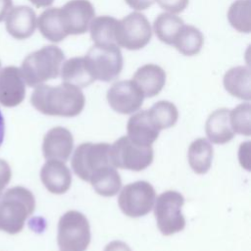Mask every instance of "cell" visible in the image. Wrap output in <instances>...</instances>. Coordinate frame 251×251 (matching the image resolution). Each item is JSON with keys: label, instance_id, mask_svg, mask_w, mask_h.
<instances>
[{"label": "cell", "instance_id": "19", "mask_svg": "<svg viewBox=\"0 0 251 251\" xmlns=\"http://www.w3.org/2000/svg\"><path fill=\"white\" fill-rule=\"evenodd\" d=\"M206 134L210 141L216 144H225L234 137L230 125L229 110L220 108L210 114L205 125Z\"/></svg>", "mask_w": 251, "mask_h": 251}, {"label": "cell", "instance_id": "7", "mask_svg": "<svg viewBox=\"0 0 251 251\" xmlns=\"http://www.w3.org/2000/svg\"><path fill=\"white\" fill-rule=\"evenodd\" d=\"M183 204V196L175 190L165 191L157 197L154 216L163 235H172L184 228L185 219L181 213Z\"/></svg>", "mask_w": 251, "mask_h": 251}, {"label": "cell", "instance_id": "5", "mask_svg": "<svg viewBox=\"0 0 251 251\" xmlns=\"http://www.w3.org/2000/svg\"><path fill=\"white\" fill-rule=\"evenodd\" d=\"M86 66L96 80L109 82L116 79L124 67V59L118 45L94 44L84 56Z\"/></svg>", "mask_w": 251, "mask_h": 251}, {"label": "cell", "instance_id": "32", "mask_svg": "<svg viewBox=\"0 0 251 251\" xmlns=\"http://www.w3.org/2000/svg\"><path fill=\"white\" fill-rule=\"evenodd\" d=\"M12 176L11 168L7 162L0 159V193L4 187L9 183Z\"/></svg>", "mask_w": 251, "mask_h": 251}, {"label": "cell", "instance_id": "18", "mask_svg": "<svg viewBox=\"0 0 251 251\" xmlns=\"http://www.w3.org/2000/svg\"><path fill=\"white\" fill-rule=\"evenodd\" d=\"M7 18V30L17 39L29 37L36 27V17L33 10L26 6L11 9Z\"/></svg>", "mask_w": 251, "mask_h": 251}, {"label": "cell", "instance_id": "33", "mask_svg": "<svg viewBox=\"0 0 251 251\" xmlns=\"http://www.w3.org/2000/svg\"><path fill=\"white\" fill-rule=\"evenodd\" d=\"M125 2L132 9L136 11H142L151 7L155 0H125Z\"/></svg>", "mask_w": 251, "mask_h": 251}, {"label": "cell", "instance_id": "11", "mask_svg": "<svg viewBox=\"0 0 251 251\" xmlns=\"http://www.w3.org/2000/svg\"><path fill=\"white\" fill-rule=\"evenodd\" d=\"M144 96L132 80H120L112 84L107 91L110 107L119 114H132L143 103Z\"/></svg>", "mask_w": 251, "mask_h": 251}, {"label": "cell", "instance_id": "3", "mask_svg": "<svg viewBox=\"0 0 251 251\" xmlns=\"http://www.w3.org/2000/svg\"><path fill=\"white\" fill-rule=\"evenodd\" d=\"M64 61V52L55 45L44 46L32 52L25 57L20 69L25 83L36 87L58 77Z\"/></svg>", "mask_w": 251, "mask_h": 251}, {"label": "cell", "instance_id": "36", "mask_svg": "<svg viewBox=\"0 0 251 251\" xmlns=\"http://www.w3.org/2000/svg\"><path fill=\"white\" fill-rule=\"evenodd\" d=\"M33 5H35L37 8L41 7H48L50 6L54 0H29Z\"/></svg>", "mask_w": 251, "mask_h": 251}, {"label": "cell", "instance_id": "10", "mask_svg": "<svg viewBox=\"0 0 251 251\" xmlns=\"http://www.w3.org/2000/svg\"><path fill=\"white\" fill-rule=\"evenodd\" d=\"M156 200L154 187L147 181L138 180L126 184L120 192L118 204L122 212L129 218L147 215Z\"/></svg>", "mask_w": 251, "mask_h": 251}, {"label": "cell", "instance_id": "24", "mask_svg": "<svg viewBox=\"0 0 251 251\" xmlns=\"http://www.w3.org/2000/svg\"><path fill=\"white\" fill-rule=\"evenodd\" d=\"M89 182L94 190L101 196L112 197L122 187V179L113 166H106L93 174Z\"/></svg>", "mask_w": 251, "mask_h": 251}, {"label": "cell", "instance_id": "6", "mask_svg": "<svg viewBox=\"0 0 251 251\" xmlns=\"http://www.w3.org/2000/svg\"><path fill=\"white\" fill-rule=\"evenodd\" d=\"M109 156L115 168L140 172L152 164L154 152L151 146L138 145L128 136H122L110 145Z\"/></svg>", "mask_w": 251, "mask_h": 251}, {"label": "cell", "instance_id": "15", "mask_svg": "<svg viewBox=\"0 0 251 251\" xmlns=\"http://www.w3.org/2000/svg\"><path fill=\"white\" fill-rule=\"evenodd\" d=\"M40 178L45 188L53 194H63L72 184V174L64 162L49 160L41 171Z\"/></svg>", "mask_w": 251, "mask_h": 251}, {"label": "cell", "instance_id": "23", "mask_svg": "<svg viewBox=\"0 0 251 251\" xmlns=\"http://www.w3.org/2000/svg\"><path fill=\"white\" fill-rule=\"evenodd\" d=\"M214 149L205 138L195 139L188 148V163L192 171L198 175L206 174L212 165Z\"/></svg>", "mask_w": 251, "mask_h": 251}, {"label": "cell", "instance_id": "35", "mask_svg": "<svg viewBox=\"0 0 251 251\" xmlns=\"http://www.w3.org/2000/svg\"><path fill=\"white\" fill-rule=\"evenodd\" d=\"M12 8V0H0V22L7 16Z\"/></svg>", "mask_w": 251, "mask_h": 251}, {"label": "cell", "instance_id": "22", "mask_svg": "<svg viewBox=\"0 0 251 251\" xmlns=\"http://www.w3.org/2000/svg\"><path fill=\"white\" fill-rule=\"evenodd\" d=\"M36 25L41 34L52 42H60L68 36L62 19L61 8L45 10L39 16Z\"/></svg>", "mask_w": 251, "mask_h": 251}, {"label": "cell", "instance_id": "9", "mask_svg": "<svg viewBox=\"0 0 251 251\" xmlns=\"http://www.w3.org/2000/svg\"><path fill=\"white\" fill-rule=\"evenodd\" d=\"M151 37L150 23L143 14L132 12L119 20L116 32V43L119 47L139 50L150 42Z\"/></svg>", "mask_w": 251, "mask_h": 251}, {"label": "cell", "instance_id": "34", "mask_svg": "<svg viewBox=\"0 0 251 251\" xmlns=\"http://www.w3.org/2000/svg\"><path fill=\"white\" fill-rule=\"evenodd\" d=\"M104 251H131V249L126 243L121 240H114L106 245Z\"/></svg>", "mask_w": 251, "mask_h": 251}, {"label": "cell", "instance_id": "25", "mask_svg": "<svg viewBox=\"0 0 251 251\" xmlns=\"http://www.w3.org/2000/svg\"><path fill=\"white\" fill-rule=\"evenodd\" d=\"M119 20L111 16L94 18L89 25L90 36L96 45H117L116 32Z\"/></svg>", "mask_w": 251, "mask_h": 251}, {"label": "cell", "instance_id": "21", "mask_svg": "<svg viewBox=\"0 0 251 251\" xmlns=\"http://www.w3.org/2000/svg\"><path fill=\"white\" fill-rule=\"evenodd\" d=\"M60 75L63 82L78 88L86 87L95 80L88 71L84 57H74L63 62Z\"/></svg>", "mask_w": 251, "mask_h": 251}, {"label": "cell", "instance_id": "37", "mask_svg": "<svg viewBox=\"0 0 251 251\" xmlns=\"http://www.w3.org/2000/svg\"><path fill=\"white\" fill-rule=\"evenodd\" d=\"M4 133H5V124H4L3 116H2L1 111H0V145H1L2 142H3Z\"/></svg>", "mask_w": 251, "mask_h": 251}, {"label": "cell", "instance_id": "26", "mask_svg": "<svg viewBox=\"0 0 251 251\" xmlns=\"http://www.w3.org/2000/svg\"><path fill=\"white\" fill-rule=\"evenodd\" d=\"M184 22L172 13H162L157 16L153 24V30L160 41L172 45L175 42Z\"/></svg>", "mask_w": 251, "mask_h": 251}, {"label": "cell", "instance_id": "17", "mask_svg": "<svg viewBox=\"0 0 251 251\" xmlns=\"http://www.w3.org/2000/svg\"><path fill=\"white\" fill-rule=\"evenodd\" d=\"M126 130L129 139L142 146H151L160 132L152 124L148 110H142L132 115L127 121Z\"/></svg>", "mask_w": 251, "mask_h": 251}, {"label": "cell", "instance_id": "28", "mask_svg": "<svg viewBox=\"0 0 251 251\" xmlns=\"http://www.w3.org/2000/svg\"><path fill=\"white\" fill-rule=\"evenodd\" d=\"M149 118L158 130L172 127L178 119L176 105L170 101H158L148 110Z\"/></svg>", "mask_w": 251, "mask_h": 251}, {"label": "cell", "instance_id": "20", "mask_svg": "<svg viewBox=\"0 0 251 251\" xmlns=\"http://www.w3.org/2000/svg\"><path fill=\"white\" fill-rule=\"evenodd\" d=\"M223 83L230 95L246 101L251 99V75L249 67L237 66L229 69L224 75Z\"/></svg>", "mask_w": 251, "mask_h": 251}, {"label": "cell", "instance_id": "14", "mask_svg": "<svg viewBox=\"0 0 251 251\" xmlns=\"http://www.w3.org/2000/svg\"><path fill=\"white\" fill-rule=\"evenodd\" d=\"M25 96V81L21 70L7 67L0 71V103L6 107H15Z\"/></svg>", "mask_w": 251, "mask_h": 251}, {"label": "cell", "instance_id": "4", "mask_svg": "<svg viewBox=\"0 0 251 251\" xmlns=\"http://www.w3.org/2000/svg\"><path fill=\"white\" fill-rule=\"evenodd\" d=\"M90 240V226L83 214L68 211L60 218L57 242L61 251H85Z\"/></svg>", "mask_w": 251, "mask_h": 251}, {"label": "cell", "instance_id": "31", "mask_svg": "<svg viewBox=\"0 0 251 251\" xmlns=\"http://www.w3.org/2000/svg\"><path fill=\"white\" fill-rule=\"evenodd\" d=\"M155 2L169 13L178 14L186 8L189 0H155Z\"/></svg>", "mask_w": 251, "mask_h": 251}, {"label": "cell", "instance_id": "29", "mask_svg": "<svg viewBox=\"0 0 251 251\" xmlns=\"http://www.w3.org/2000/svg\"><path fill=\"white\" fill-rule=\"evenodd\" d=\"M251 1L235 0L228 8L227 21L239 32L249 33L251 30Z\"/></svg>", "mask_w": 251, "mask_h": 251}, {"label": "cell", "instance_id": "2", "mask_svg": "<svg viewBox=\"0 0 251 251\" xmlns=\"http://www.w3.org/2000/svg\"><path fill=\"white\" fill-rule=\"evenodd\" d=\"M34 209L35 199L28 189L23 186L8 189L0 197V230L10 234L20 232Z\"/></svg>", "mask_w": 251, "mask_h": 251}, {"label": "cell", "instance_id": "13", "mask_svg": "<svg viewBox=\"0 0 251 251\" xmlns=\"http://www.w3.org/2000/svg\"><path fill=\"white\" fill-rule=\"evenodd\" d=\"M74 147V138L70 130L62 126L51 128L43 138L42 152L44 158L49 160L67 162Z\"/></svg>", "mask_w": 251, "mask_h": 251}, {"label": "cell", "instance_id": "27", "mask_svg": "<svg viewBox=\"0 0 251 251\" xmlns=\"http://www.w3.org/2000/svg\"><path fill=\"white\" fill-rule=\"evenodd\" d=\"M203 43L204 36L197 27L183 25L176 37L173 46L184 56H194L200 52Z\"/></svg>", "mask_w": 251, "mask_h": 251}, {"label": "cell", "instance_id": "16", "mask_svg": "<svg viewBox=\"0 0 251 251\" xmlns=\"http://www.w3.org/2000/svg\"><path fill=\"white\" fill-rule=\"evenodd\" d=\"M145 97H153L161 92L166 83V73L158 65L146 64L134 73L131 79Z\"/></svg>", "mask_w": 251, "mask_h": 251}, {"label": "cell", "instance_id": "38", "mask_svg": "<svg viewBox=\"0 0 251 251\" xmlns=\"http://www.w3.org/2000/svg\"><path fill=\"white\" fill-rule=\"evenodd\" d=\"M1 195H2V193H0V197H1Z\"/></svg>", "mask_w": 251, "mask_h": 251}, {"label": "cell", "instance_id": "8", "mask_svg": "<svg viewBox=\"0 0 251 251\" xmlns=\"http://www.w3.org/2000/svg\"><path fill=\"white\" fill-rule=\"evenodd\" d=\"M109 151L110 144L106 142L81 143L76 147L72 158L75 174L82 180L89 181L95 172L106 166H113Z\"/></svg>", "mask_w": 251, "mask_h": 251}, {"label": "cell", "instance_id": "1", "mask_svg": "<svg viewBox=\"0 0 251 251\" xmlns=\"http://www.w3.org/2000/svg\"><path fill=\"white\" fill-rule=\"evenodd\" d=\"M31 105L48 116L75 117L85 105V97L80 88L63 82L57 86L40 84L30 97Z\"/></svg>", "mask_w": 251, "mask_h": 251}, {"label": "cell", "instance_id": "12", "mask_svg": "<svg viewBox=\"0 0 251 251\" xmlns=\"http://www.w3.org/2000/svg\"><path fill=\"white\" fill-rule=\"evenodd\" d=\"M61 14L68 35L86 32L95 18V10L89 0H70L61 8Z\"/></svg>", "mask_w": 251, "mask_h": 251}, {"label": "cell", "instance_id": "30", "mask_svg": "<svg viewBox=\"0 0 251 251\" xmlns=\"http://www.w3.org/2000/svg\"><path fill=\"white\" fill-rule=\"evenodd\" d=\"M230 125L234 132L250 135V104L242 103L229 111Z\"/></svg>", "mask_w": 251, "mask_h": 251}]
</instances>
